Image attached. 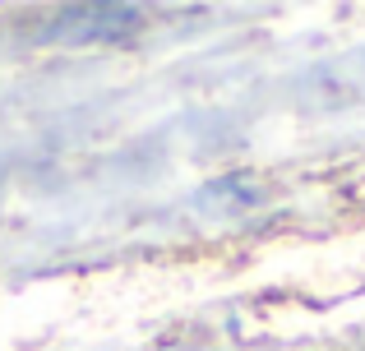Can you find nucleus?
<instances>
[{
	"instance_id": "nucleus-1",
	"label": "nucleus",
	"mask_w": 365,
	"mask_h": 351,
	"mask_svg": "<svg viewBox=\"0 0 365 351\" xmlns=\"http://www.w3.org/2000/svg\"><path fill=\"white\" fill-rule=\"evenodd\" d=\"M143 19V9L134 5H79V9H61L46 28V37H70V42H107V37L134 33Z\"/></svg>"
}]
</instances>
